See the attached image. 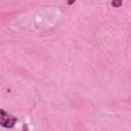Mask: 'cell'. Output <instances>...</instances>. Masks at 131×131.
I'll list each match as a JSON object with an SVG mask.
<instances>
[{
  "mask_svg": "<svg viewBox=\"0 0 131 131\" xmlns=\"http://www.w3.org/2000/svg\"><path fill=\"white\" fill-rule=\"evenodd\" d=\"M17 122V118L7 113L5 110L0 108V126L6 129H11Z\"/></svg>",
  "mask_w": 131,
  "mask_h": 131,
  "instance_id": "cell-1",
  "label": "cell"
},
{
  "mask_svg": "<svg viewBox=\"0 0 131 131\" xmlns=\"http://www.w3.org/2000/svg\"><path fill=\"white\" fill-rule=\"evenodd\" d=\"M122 3H123V1H122V0H112V2H111L112 6H113V7H115V8L121 7V6H122Z\"/></svg>",
  "mask_w": 131,
  "mask_h": 131,
  "instance_id": "cell-2",
  "label": "cell"
},
{
  "mask_svg": "<svg viewBox=\"0 0 131 131\" xmlns=\"http://www.w3.org/2000/svg\"><path fill=\"white\" fill-rule=\"evenodd\" d=\"M75 1L76 0H67V3H68V5H72L75 3Z\"/></svg>",
  "mask_w": 131,
  "mask_h": 131,
  "instance_id": "cell-3",
  "label": "cell"
}]
</instances>
